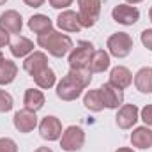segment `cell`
Returning <instances> with one entry per match:
<instances>
[{"label": "cell", "instance_id": "6da1fadb", "mask_svg": "<svg viewBox=\"0 0 152 152\" xmlns=\"http://www.w3.org/2000/svg\"><path fill=\"white\" fill-rule=\"evenodd\" d=\"M92 81V73L88 69H71L57 83V97L62 101H75L81 96V92L90 85Z\"/></svg>", "mask_w": 152, "mask_h": 152}, {"label": "cell", "instance_id": "7a4b0ae2", "mask_svg": "<svg viewBox=\"0 0 152 152\" xmlns=\"http://www.w3.org/2000/svg\"><path fill=\"white\" fill-rule=\"evenodd\" d=\"M37 44L55 58H62L73 50V39L57 30H50L48 34L37 36Z\"/></svg>", "mask_w": 152, "mask_h": 152}, {"label": "cell", "instance_id": "3957f363", "mask_svg": "<svg viewBox=\"0 0 152 152\" xmlns=\"http://www.w3.org/2000/svg\"><path fill=\"white\" fill-rule=\"evenodd\" d=\"M94 44L90 41H80L76 44V48L71 50L69 53V67L71 69H88V64H90V58L94 55Z\"/></svg>", "mask_w": 152, "mask_h": 152}, {"label": "cell", "instance_id": "277c9868", "mask_svg": "<svg viewBox=\"0 0 152 152\" xmlns=\"http://www.w3.org/2000/svg\"><path fill=\"white\" fill-rule=\"evenodd\" d=\"M101 14V0H78V18L83 28L96 25Z\"/></svg>", "mask_w": 152, "mask_h": 152}, {"label": "cell", "instance_id": "5b68a950", "mask_svg": "<svg viewBox=\"0 0 152 152\" xmlns=\"http://www.w3.org/2000/svg\"><path fill=\"white\" fill-rule=\"evenodd\" d=\"M106 48H108L110 55H113L117 58H126L133 50V37L127 32L112 34L106 41Z\"/></svg>", "mask_w": 152, "mask_h": 152}, {"label": "cell", "instance_id": "8992f818", "mask_svg": "<svg viewBox=\"0 0 152 152\" xmlns=\"http://www.w3.org/2000/svg\"><path fill=\"white\" fill-rule=\"evenodd\" d=\"M85 143V133L80 126H69L66 131H62L60 136V147L66 152H76L80 151Z\"/></svg>", "mask_w": 152, "mask_h": 152}, {"label": "cell", "instance_id": "52a82bcc", "mask_svg": "<svg viewBox=\"0 0 152 152\" xmlns=\"http://www.w3.org/2000/svg\"><path fill=\"white\" fill-rule=\"evenodd\" d=\"M39 134L46 142L60 140V136H62V122L53 115H46L39 124Z\"/></svg>", "mask_w": 152, "mask_h": 152}, {"label": "cell", "instance_id": "ba28073f", "mask_svg": "<svg viewBox=\"0 0 152 152\" xmlns=\"http://www.w3.org/2000/svg\"><path fill=\"white\" fill-rule=\"evenodd\" d=\"M112 18L120 25H134L140 20V11L133 5L118 4L112 9Z\"/></svg>", "mask_w": 152, "mask_h": 152}, {"label": "cell", "instance_id": "9c48e42d", "mask_svg": "<svg viewBox=\"0 0 152 152\" xmlns=\"http://www.w3.org/2000/svg\"><path fill=\"white\" fill-rule=\"evenodd\" d=\"M140 118V110L136 108V104H122L117 112L115 122L120 129H131Z\"/></svg>", "mask_w": 152, "mask_h": 152}, {"label": "cell", "instance_id": "30bf717a", "mask_svg": "<svg viewBox=\"0 0 152 152\" xmlns=\"http://www.w3.org/2000/svg\"><path fill=\"white\" fill-rule=\"evenodd\" d=\"M12 124L20 133L27 134V133H30V131H34L37 127V115H36V112H30V110L23 108V110L14 113Z\"/></svg>", "mask_w": 152, "mask_h": 152}, {"label": "cell", "instance_id": "8fae6325", "mask_svg": "<svg viewBox=\"0 0 152 152\" xmlns=\"http://www.w3.org/2000/svg\"><path fill=\"white\" fill-rule=\"evenodd\" d=\"M101 97H103V103H104V108L108 110H118L124 103V92L120 88H117L110 83H104L101 88Z\"/></svg>", "mask_w": 152, "mask_h": 152}, {"label": "cell", "instance_id": "7c38bea8", "mask_svg": "<svg viewBox=\"0 0 152 152\" xmlns=\"http://www.w3.org/2000/svg\"><path fill=\"white\" fill-rule=\"evenodd\" d=\"M0 28H4L9 34H21L23 28V18L18 11H5L0 14Z\"/></svg>", "mask_w": 152, "mask_h": 152}, {"label": "cell", "instance_id": "4fadbf2b", "mask_svg": "<svg viewBox=\"0 0 152 152\" xmlns=\"http://www.w3.org/2000/svg\"><path fill=\"white\" fill-rule=\"evenodd\" d=\"M44 67H48V57H46L44 51H32L28 57H25L23 69L30 76L37 75L39 71H42Z\"/></svg>", "mask_w": 152, "mask_h": 152}, {"label": "cell", "instance_id": "5bb4252c", "mask_svg": "<svg viewBox=\"0 0 152 152\" xmlns=\"http://www.w3.org/2000/svg\"><path fill=\"white\" fill-rule=\"evenodd\" d=\"M57 25L58 28H62L64 32H71V34H78L83 27L80 23V18H78V12L75 11H62L57 18Z\"/></svg>", "mask_w": 152, "mask_h": 152}, {"label": "cell", "instance_id": "9a60e30c", "mask_svg": "<svg viewBox=\"0 0 152 152\" xmlns=\"http://www.w3.org/2000/svg\"><path fill=\"white\" fill-rule=\"evenodd\" d=\"M108 83L117 87V88H120V90H124L133 83V73L124 66H117L110 71V81Z\"/></svg>", "mask_w": 152, "mask_h": 152}, {"label": "cell", "instance_id": "2e32d148", "mask_svg": "<svg viewBox=\"0 0 152 152\" xmlns=\"http://www.w3.org/2000/svg\"><path fill=\"white\" fill-rule=\"evenodd\" d=\"M131 143L136 149H151L152 147V131L147 126H140L131 133Z\"/></svg>", "mask_w": 152, "mask_h": 152}, {"label": "cell", "instance_id": "e0dca14e", "mask_svg": "<svg viewBox=\"0 0 152 152\" xmlns=\"http://www.w3.org/2000/svg\"><path fill=\"white\" fill-rule=\"evenodd\" d=\"M34 51V42L28 37L18 36L14 41H11V53L16 58H25Z\"/></svg>", "mask_w": 152, "mask_h": 152}, {"label": "cell", "instance_id": "ac0fdd59", "mask_svg": "<svg viewBox=\"0 0 152 152\" xmlns=\"http://www.w3.org/2000/svg\"><path fill=\"white\" fill-rule=\"evenodd\" d=\"M108 67H110V53L104 50H96L92 58H90L88 71L92 75H96V73H104Z\"/></svg>", "mask_w": 152, "mask_h": 152}, {"label": "cell", "instance_id": "d6986e66", "mask_svg": "<svg viewBox=\"0 0 152 152\" xmlns=\"http://www.w3.org/2000/svg\"><path fill=\"white\" fill-rule=\"evenodd\" d=\"M23 104L30 112H39L44 106V94L39 88H27L23 96Z\"/></svg>", "mask_w": 152, "mask_h": 152}, {"label": "cell", "instance_id": "ffe728a7", "mask_svg": "<svg viewBox=\"0 0 152 152\" xmlns=\"http://www.w3.org/2000/svg\"><path fill=\"white\" fill-rule=\"evenodd\" d=\"M28 28L37 34V36H42V34H48L50 30H53V21L46 16V14H34L30 20H28Z\"/></svg>", "mask_w": 152, "mask_h": 152}, {"label": "cell", "instance_id": "44dd1931", "mask_svg": "<svg viewBox=\"0 0 152 152\" xmlns=\"http://www.w3.org/2000/svg\"><path fill=\"white\" fill-rule=\"evenodd\" d=\"M134 85L142 94L152 92V67H142L134 75Z\"/></svg>", "mask_w": 152, "mask_h": 152}, {"label": "cell", "instance_id": "7402d4cb", "mask_svg": "<svg viewBox=\"0 0 152 152\" xmlns=\"http://www.w3.org/2000/svg\"><path fill=\"white\" fill-rule=\"evenodd\" d=\"M18 75V66L9 60V58H2L0 60V85H9L16 80Z\"/></svg>", "mask_w": 152, "mask_h": 152}, {"label": "cell", "instance_id": "603a6c76", "mask_svg": "<svg viewBox=\"0 0 152 152\" xmlns=\"http://www.w3.org/2000/svg\"><path fill=\"white\" fill-rule=\"evenodd\" d=\"M83 104L87 110H90L94 113H99L101 110H104V103H103L99 88L97 90H87V94L83 96Z\"/></svg>", "mask_w": 152, "mask_h": 152}, {"label": "cell", "instance_id": "cb8c5ba5", "mask_svg": "<svg viewBox=\"0 0 152 152\" xmlns=\"http://www.w3.org/2000/svg\"><path fill=\"white\" fill-rule=\"evenodd\" d=\"M32 78H34V81H36V85H37L39 88H44V90L51 88L55 85V81H57L55 71L51 67H44L42 71H39L37 75H34Z\"/></svg>", "mask_w": 152, "mask_h": 152}, {"label": "cell", "instance_id": "d4e9b609", "mask_svg": "<svg viewBox=\"0 0 152 152\" xmlns=\"http://www.w3.org/2000/svg\"><path fill=\"white\" fill-rule=\"evenodd\" d=\"M12 106H14V99H12V96H11L7 90H2V88H0V113H7V112H11Z\"/></svg>", "mask_w": 152, "mask_h": 152}, {"label": "cell", "instance_id": "484cf974", "mask_svg": "<svg viewBox=\"0 0 152 152\" xmlns=\"http://www.w3.org/2000/svg\"><path fill=\"white\" fill-rule=\"evenodd\" d=\"M0 152H18V145L12 138H0Z\"/></svg>", "mask_w": 152, "mask_h": 152}, {"label": "cell", "instance_id": "4316f807", "mask_svg": "<svg viewBox=\"0 0 152 152\" xmlns=\"http://www.w3.org/2000/svg\"><path fill=\"white\" fill-rule=\"evenodd\" d=\"M140 118L143 120V124L147 127H152V104H145L140 112Z\"/></svg>", "mask_w": 152, "mask_h": 152}, {"label": "cell", "instance_id": "83f0119b", "mask_svg": "<svg viewBox=\"0 0 152 152\" xmlns=\"http://www.w3.org/2000/svg\"><path fill=\"white\" fill-rule=\"evenodd\" d=\"M140 41H142V44L152 51V28H145L143 32H142V36H140Z\"/></svg>", "mask_w": 152, "mask_h": 152}, {"label": "cell", "instance_id": "f1b7e54d", "mask_svg": "<svg viewBox=\"0 0 152 152\" xmlns=\"http://www.w3.org/2000/svg\"><path fill=\"white\" fill-rule=\"evenodd\" d=\"M50 2V5L53 7V9H66V7H69L75 0H48Z\"/></svg>", "mask_w": 152, "mask_h": 152}, {"label": "cell", "instance_id": "f546056e", "mask_svg": "<svg viewBox=\"0 0 152 152\" xmlns=\"http://www.w3.org/2000/svg\"><path fill=\"white\" fill-rule=\"evenodd\" d=\"M7 44H11V34L5 32L4 28H0V50L5 48Z\"/></svg>", "mask_w": 152, "mask_h": 152}, {"label": "cell", "instance_id": "4dcf8cb0", "mask_svg": "<svg viewBox=\"0 0 152 152\" xmlns=\"http://www.w3.org/2000/svg\"><path fill=\"white\" fill-rule=\"evenodd\" d=\"M25 2V5H28V7H34V9H37V7H41L46 0H23Z\"/></svg>", "mask_w": 152, "mask_h": 152}, {"label": "cell", "instance_id": "1f68e13d", "mask_svg": "<svg viewBox=\"0 0 152 152\" xmlns=\"http://www.w3.org/2000/svg\"><path fill=\"white\" fill-rule=\"evenodd\" d=\"M34 152H53L50 147H39V149H36Z\"/></svg>", "mask_w": 152, "mask_h": 152}, {"label": "cell", "instance_id": "d6a6232c", "mask_svg": "<svg viewBox=\"0 0 152 152\" xmlns=\"http://www.w3.org/2000/svg\"><path fill=\"white\" fill-rule=\"evenodd\" d=\"M115 152H134L133 149H129V147H120L118 151H115Z\"/></svg>", "mask_w": 152, "mask_h": 152}, {"label": "cell", "instance_id": "836d02e7", "mask_svg": "<svg viewBox=\"0 0 152 152\" xmlns=\"http://www.w3.org/2000/svg\"><path fill=\"white\" fill-rule=\"evenodd\" d=\"M126 2H127V4H133V5H134V4H140V2H143V0H126Z\"/></svg>", "mask_w": 152, "mask_h": 152}, {"label": "cell", "instance_id": "e575fe53", "mask_svg": "<svg viewBox=\"0 0 152 152\" xmlns=\"http://www.w3.org/2000/svg\"><path fill=\"white\" fill-rule=\"evenodd\" d=\"M149 18H151V21H152V7H151V11H149Z\"/></svg>", "mask_w": 152, "mask_h": 152}, {"label": "cell", "instance_id": "d590c367", "mask_svg": "<svg viewBox=\"0 0 152 152\" xmlns=\"http://www.w3.org/2000/svg\"><path fill=\"white\" fill-rule=\"evenodd\" d=\"M5 2H7V0H0V5H4V4H5Z\"/></svg>", "mask_w": 152, "mask_h": 152}, {"label": "cell", "instance_id": "8d00e7d4", "mask_svg": "<svg viewBox=\"0 0 152 152\" xmlns=\"http://www.w3.org/2000/svg\"><path fill=\"white\" fill-rule=\"evenodd\" d=\"M2 58H4V55H2V51H0V60H2Z\"/></svg>", "mask_w": 152, "mask_h": 152}]
</instances>
